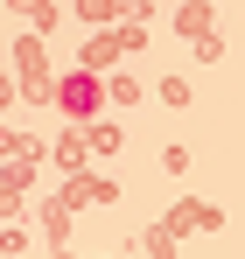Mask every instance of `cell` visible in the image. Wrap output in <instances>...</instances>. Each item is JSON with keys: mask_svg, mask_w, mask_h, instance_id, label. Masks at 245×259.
Segmentation results:
<instances>
[{"mask_svg": "<svg viewBox=\"0 0 245 259\" xmlns=\"http://www.w3.org/2000/svg\"><path fill=\"white\" fill-rule=\"evenodd\" d=\"M56 98H63L70 112H98V84H91V70H84V77H63V91H56Z\"/></svg>", "mask_w": 245, "mask_h": 259, "instance_id": "cell-1", "label": "cell"}]
</instances>
